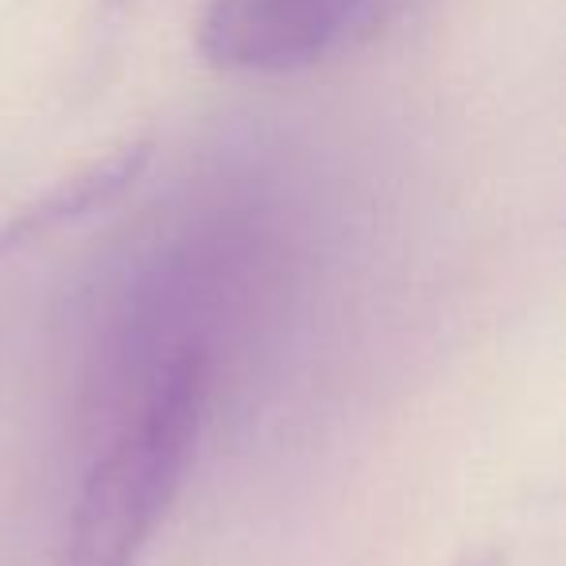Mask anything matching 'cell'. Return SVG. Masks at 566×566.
I'll return each mask as SVG.
<instances>
[{
	"instance_id": "2",
	"label": "cell",
	"mask_w": 566,
	"mask_h": 566,
	"mask_svg": "<svg viewBox=\"0 0 566 566\" xmlns=\"http://www.w3.org/2000/svg\"><path fill=\"white\" fill-rule=\"evenodd\" d=\"M392 9L396 0H210L198 48L229 74H295L361 43Z\"/></svg>"
},
{
	"instance_id": "1",
	"label": "cell",
	"mask_w": 566,
	"mask_h": 566,
	"mask_svg": "<svg viewBox=\"0 0 566 566\" xmlns=\"http://www.w3.org/2000/svg\"><path fill=\"white\" fill-rule=\"evenodd\" d=\"M213 354L159 365L105 427L82 473L55 566H136L195 462Z\"/></svg>"
},
{
	"instance_id": "3",
	"label": "cell",
	"mask_w": 566,
	"mask_h": 566,
	"mask_svg": "<svg viewBox=\"0 0 566 566\" xmlns=\"http://www.w3.org/2000/svg\"><path fill=\"white\" fill-rule=\"evenodd\" d=\"M151 156L148 140L136 144H120L109 156L94 159L82 171L59 179L55 187H48L43 195H35L28 206H20L4 226H0V256L4 252H17L24 244L40 241V237H51L59 229L74 226V221L90 218L102 206H109L113 198H120L136 179L144 175Z\"/></svg>"
}]
</instances>
